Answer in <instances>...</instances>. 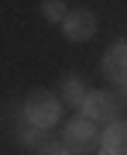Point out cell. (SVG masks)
I'll return each mask as SVG.
<instances>
[{"instance_id":"5b68a950","label":"cell","mask_w":127,"mask_h":155,"mask_svg":"<svg viewBox=\"0 0 127 155\" xmlns=\"http://www.w3.org/2000/svg\"><path fill=\"white\" fill-rule=\"evenodd\" d=\"M83 110H86V117H93V121H110L113 117V97L110 93H89L83 100Z\"/></svg>"},{"instance_id":"9c48e42d","label":"cell","mask_w":127,"mask_h":155,"mask_svg":"<svg viewBox=\"0 0 127 155\" xmlns=\"http://www.w3.org/2000/svg\"><path fill=\"white\" fill-rule=\"evenodd\" d=\"M21 141L28 145V148H45V134H41V131H24Z\"/></svg>"},{"instance_id":"277c9868","label":"cell","mask_w":127,"mask_h":155,"mask_svg":"<svg viewBox=\"0 0 127 155\" xmlns=\"http://www.w3.org/2000/svg\"><path fill=\"white\" fill-rule=\"evenodd\" d=\"M100 155H127V124L113 121L103 134V145H100Z\"/></svg>"},{"instance_id":"3957f363","label":"cell","mask_w":127,"mask_h":155,"mask_svg":"<svg viewBox=\"0 0 127 155\" xmlns=\"http://www.w3.org/2000/svg\"><path fill=\"white\" fill-rule=\"evenodd\" d=\"M65 35L72 41H86V38H93L96 35V17L89 14V11H72V14H65Z\"/></svg>"},{"instance_id":"8992f818","label":"cell","mask_w":127,"mask_h":155,"mask_svg":"<svg viewBox=\"0 0 127 155\" xmlns=\"http://www.w3.org/2000/svg\"><path fill=\"white\" fill-rule=\"evenodd\" d=\"M103 72H106L110 79H117V83H124V79H127V45H117V48L106 52Z\"/></svg>"},{"instance_id":"8fae6325","label":"cell","mask_w":127,"mask_h":155,"mask_svg":"<svg viewBox=\"0 0 127 155\" xmlns=\"http://www.w3.org/2000/svg\"><path fill=\"white\" fill-rule=\"evenodd\" d=\"M124 90H127V79H124Z\"/></svg>"},{"instance_id":"52a82bcc","label":"cell","mask_w":127,"mask_h":155,"mask_svg":"<svg viewBox=\"0 0 127 155\" xmlns=\"http://www.w3.org/2000/svg\"><path fill=\"white\" fill-rule=\"evenodd\" d=\"M86 97H89V93L83 90V83H79L76 76H72V79H65V100H69V104H83Z\"/></svg>"},{"instance_id":"30bf717a","label":"cell","mask_w":127,"mask_h":155,"mask_svg":"<svg viewBox=\"0 0 127 155\" xmlns=\"http://www.w3.org/2000/svg\"><path fill=\"white\" fill-rule=\"evenodd\" d=\"M38 155H69V148H62V145H45Z\"/></svg>"},{"instance_id":"6da1fadb","label":"cell","mask_w":127,"mask_h":155,"mask_svg":"<svg viewBox=\"0 0 127 155\" xmlns=\"http://www.w3.org/2000/svg\"><path fill=\"white\" fill-rule=\"evenodd\" d=\"M24 110H28V121L34 127H52L59 121V104L48 90H34L28 97V104H24Z\"/></svg>"},{"instance_id":"ba28073f","label":"cell","mask_w":127,"mask_h":155,"mask_svg":"<svg viewBox=\"0 0 127 155\" xmlns=\"http://www.w3.org/2000/svg\"><path fill=\"white\" fill-rule=\"evenodd\" d=\"M41 14L48 17V21H65V4H62V0H45Z\"/></svg>"},{"instance_id":"7a4b0ae2","label":"cell","mask_w":127,"mask_h":155,"mask_svg":"<svg viewBox=\"0 0 127 155\" xmlns=\"http://www.w3.org/2000/svg\"><path fill=\"white\" fill-rule=\"evenodd\" d=\"M65 138L72 152H93L96 148V131H93V117H76L65 127Z\"/></svg>"}]
</instances>
